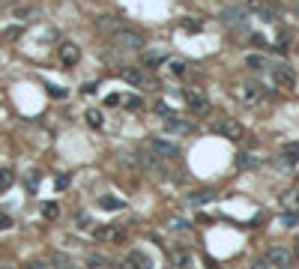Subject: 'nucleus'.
Instances as JSON below:
<instances>
[{"mask_svg": "<svg viewBox=\"0 0 299 269\" xmlns=\"http://www.w3.org/2000/svg\"><path fill=\"white\" fill-rule=\"evenodd\" d=\"M213 132L222 135V138H228V141H243V138H246V126H243L240 120H231V117L219 120V123L213 126Z\"/></svg>", "mask_w": 299, "mask_h": 269, "instance_id": "obj_1", "label": "nucleus"}, {"mask_svg": "<svg viewBox=\"0 0 299 269\" xmlns=\"http://www.w3.org/2000/svg\"><path fill=\"white\" fill-rule=\"evenodd\" d=\"M273 81H276L282 90H297V72H294L288 63H276V66H273Z\"/></svg>", "mask_w": 299, "mask_h": 269, "instance_id": "obj_2", "label": "nucleus"}, {"mask_svg": "<svg viewBox=\"0 0 299 269\" xmlns=\"http://www.w3.org/2000/svg\"><path fill=\"white\" fill-rule=\"evenodd\" d=\"M120 78H123L126 84H132V87H156L153 78H150L144 69H138V66H126V69H120Z\"/></svg>", "mask_w": 299, "mask_h": 269, "instance_id": "obj_3", "label": "nucleus"}, {"mask_svg": "<svg viewBox=\"0 0 299 269\" xmlns=\"http://www.w3.org/2000/svg\"><path fill=\"white\" fill-rule=\"evenodd\" d=\"M114 42H117L120 48H126V51H141V48H144V39H141L138 33H132V30H126V27H120V30H114Z\"/></svg>", "mask_w": 299, "mask_h": 269, "instance_id": "obj_4", "label": "nucleus"}, {"mask_svg": "<svg viewBox=\"0 0 299 269\" xmlns=\"http://www.w3.org/2000/svg\"><path fill=\"white\" fill-rule=\"evenodd\" d=\"M57 60H60V66L72 69V66H78V60H81V48H78L75 42H60V48H57Z\"/></svg>", "mask_w": 299, "mask_h": 269, "instance_id": "obj_5", "label": "nucleus"}, {"mask_svg": "<svg viewBox=\"0 0 299 269\" xmlns=\"http://www.w3.org/2000/svg\"><path fill=\"white\" fill-rule=\"evenodd\" d=\"M123 269H153V258H150L147 252L135 249V252H129V255H126V261H123Z\"/></svg>", "mask_w": 299, "mask_h": 269, "instance_id": "obj_6", "label": "nucleus"}, {"mask_svg": "<svg viewBox=\"0 0 299 269\" xmlns=\"http://www.w3.org/2000/svg\"><path fill=\"white\" fill-rule=\"evenodd\" d=\"M222 21L231 24V27H246L249 24V9L246 6H231V9L222 12Z\"/></svg>", "mask_w": 299, "mask_h": 269, "instance_id": "obj_7", "label": "nucleus"}, {"mask_svg": "<svg viewBox=\"0 0 299 269\" xmlns=\"http://www.w3.org/2000/svg\"><path fill=\"white\" fill-rule=\"evenodd\" d=\"M186 105L195 111V114H210V99L204 96V93H198V90H186Z\"/></svg>", "mask_w": 299, "mask_h": 269, "instance_id": "obj_8", "label": "nucleus"}, {"mask_svg": "<svg viewBox=\"0 0 299 269\" xmlns=\"http://www.w3.org/2000/svg\"><path fill=\"white\" fill-rule=\"evenodd\" d=\"M264 258H267V261H270V264H273L276 269H288V267H294V255H291L288 249H270V252H267Z\"/></svg>", "mask_w": 299, "mask_h": 269, "instance_id": "obj_9", "label": "nucleus"}, {"mask_svg": "<svg viewBox=\"0 0 299 269\" xmlns=\"http://www.w3.org/2000/svg\"><path fill=\"white\" fill-rule=\"evenodd\" d=\"M240 96H243V102L255 105V102L264 99V87H261L258 81H246V84H240Z\"/></svg>", "mask_w": 299, "mask_h": 269, "instance_id": "obj_10", "label": "nucleus"}, {"mask_svg": "<svg viewBox=\"0 0 299 269\" xmlns=\"http://www.w3.org/2000/svg\"><path fill=\"white\" fill-rule=\"evenodd\" d=\"M165 129H168L171 135H192V132H195V123L174 117V120H165Z\"/></svg>", "mask_w": 299, "mask_h": 269, "instance_id": "obj_11", "label": "nucleus"}, {"mask_svg": "<svg viewBox=\"0 0 299 269\" xmlns=\"http://www.w3.org/2000/svg\"><path fill=\"white\" fill-rule=\"evenodd\" d=\"M150 150L156 153V156H165V159H177V147L174 144H168V141H150Z\"/></svg>", "mask_w": 299, "mask_h": 269, "instance_id": "obj_12", "label": "nucleus"}, {"mask_svg": "<svg viewBox=\"0 0 299 269\" xmlns=\"http://www.w3.org/2000/svg\"><path fill=\"white\" fill-rule=\"evenodd\" d=\"M99 207H102V210H108V213H120V210L126 207V201H123V198H117V195H102V198H99Z\"/></svg>", "mask_w": 299, "mask_h": 269, "instance_id": "obj_13", "label": "nucleus"}, {"mask_svg": "<svg viewBox=\"0 0 299 269\" xmlns=\"http://www.w3.org/2000/svg\"><path fill=\"white\" fill-rule=\"evenodd\" d=\"M216 198V189H201V192H192L189 195V204L192 207H204V204H210Z\"/></svg>", "mask_w": 299, "mask_h": 269, "instance_id": "obj_14", "label": "nucleus"}, {"mask_svg": "<svg viewBox=\"0 0 299 269\" xmlns=\"http://www.w3.org/2000/svg\"><path fill=\"white\" fill-rule=\"evenodd\" d=\"M165 57H168L165 51H159V48H153V51H144V54H141V63H144V66H159V63H162Z\"/></svg>", "mask_w": 299, "mask_h": 269, "instance_id": "obj_15", "label": "nucleus"}, {"mask_svg": "<svg viewBox=\"0 0 299 269\" xmlns=\"http://www.w3.org/2000/svg\"><path fill=\"white\" fill-rule=\"evenodd\" d=\"M171 267H177V269H189L192 267V258H189V252H171Z\"/></svg>", "mask_w": 299, "mask_h": 269, "instance_id": "obj_16", "label": "nucleus"}, {"mask_svg": "<svg viewBox=\"0 0 299 269\" xmlns=\"http://www.w3.org/2000/svg\"><path fill=\"white\" fill-rule=\"evenodd\" d=\"M282 204H285V210L294 216V213H299V192L294 189V192H285V198H282Z\"/></svg>", "mask_w": 299, "mask_h": 269, "instance_id": "obj_17", "label": "nucleus"}, {"mask_svg": "<svg viewBox=\"0 0 299 269\" xmlns=\"http://www.w3.org/2000/svg\"><path fill=\"white\" fill-rule=\"evenodd\" d=\"M267 63H270V60H267V54H249V57H246V66H249V69H255V72L267 69Z\"/></svg>", "mask_w": 299, "mask_h": 269, "instance_id": "obj_18", "label": "nucleus"}, {"mask_svg": "<svg viewBox=\"0 0 299 269\" xmlns=\"http://www.w3.org/2000/svg\"><path fill=\"white\" fill-rule=\"evenodd\" d=\"M51 267L54 269H78V264H75L69 255H54V258H51Z\"/></svg>", "mask_w": 299, "mask_h": 269, "instance_id": "obj_19", "label": "nucleus"}, {"mask_svg": "<svg viewBox=\"0 0 299 269\" xmlns=\"http://www.w3.org/2000/svg\"><path fill=\"white\" fill-rule=\"evenodd\" d=\"M84 117H87V126H93V129H102V123H105L99 108H87V111H84Z\"/></svg>", "mask_w": 299, "mask_h": 269, "instance_id": "obj_20", "label": "nucleus"}, {"mask_svg": "<svg viewBox=\"0 0 299 269\" xmlns=\"http://www.w3.org/2000/svg\"><path fill=\"white\" fill-rule=\"evenodd\" d=\"M237 168H240V171H252V168H258V159L249 156V153H240V156H237Z\"/></svg>", "mask_w": 299, "mask_h": 269, "instance_id": "obj_21", "label": "nucleus"}, {"mask_svg": "<svg viewBox=\"0 0 299 269\" xmlns=\"http://www.w3.org/2000/svg\"><path fill=\"white\" fill-rule=\"evenodd\" d=\"M123 105H126L129 111H144V108H147L141 96H123Z\"/></svg>", "mask_w": 299, "mask_h": 269, "instance_id": "obj_22", "label": "nucleus"}, {"mask_svg": "<svg viewBox=\"0 0 299 269\" xmlns=\"http://www.w3.org/2000/svg\"><path fill=\"white\" fill-rule=\"evenodd\" d=\"M153 111H156L162 120H174V117H177V111H174L171 105H165V102H156V108H153Z\"/></svg>", "mask_w": 299, "mask_h": 269, "instance_id": "obj_23", "label": "nucleus"}, {"mask_svg": "<svg viewBox=\"0 0 299 269\" xmlns=\"http://www.w3.org/2000/svg\"><path fill=\"white\" fill-rule=\"evenodd\" d=\"M15 183V177H12V171H6V168H0V192H6L9 186Z\"/></svg>", "mask_w": 299, "mask_h": 269, "instance_id": "obj_24", "label": "nucleus"}, {"mask_svg": "<svg viewBox=\"0 0 299 269\" xmlns=\"http://www.w3.org/2000/svg\"><path fill=\"white\" fill-rule=\"evenodd\" d=\"M42 216H45V219H57V216H60V210H57V204H54V201H48V204L42 207Z\"/></svg>", "mask_w": 299, "mask_h": 269, "instance_id": "obj_25", "label": "nucleus"}, {"mask_svg": "<svg viewBox=\"0 0 299 269\" xmlns=\"http://www.w3.org/2000/svg\"><path fill=\"white\" fill-rule=\"evenodd\" d=\"M48 96H54V99H66V87H57V84H48Z\"/></svg>", "mask_w": 299, "mask_h": 269, "instance_id": "obj_26", "label": "nucleus"}, {"mask_svg": "<svg viewBox=\"0 0 299 269\" xmlns=\"http://www.w3.org/2000/svg\"><path fill=\"white\" fill-rule=\"evenodd\" d=\"M24 269H54L51 264H45V261H27L24 264Z\"/></svg>", "mask_w": 299, "mask_h": 269, "instance_id": "obj_27", "label": "nucleus"}, {"mask_svg": "<svg viewBox=\"0 0 299 269\" xmlns=\"http://www.w3.org/2000/svg\"><path fill=\"white\" fill-rule=\"evenodd\" d=\"M87 267H108V261L99 258V255H90V258H87Z\"/></svg>", "mask_w": 299, "mask_h": 269, "instance_id": "obj_28", "label": "nucleus"}, {"mask_svg": "<svg viewBox=\"0 0 299 269\" xmlns=\"http://www.w3.org/2000/svg\"><path fill=\"white\" fill-rule=\"evenodd\" d=\"M183 27L186 30H201V21L198 18H183Z\"/></svg>", "mask_w": 299, "mask_h": 269, "instance_id": "obj_29", "label": "nucleus"}, {"mask_svg": "<svg viewBox=\"0 0 299 269\" xmlns=\"http://www.w3.org/2000/svg\"><path fill=\"white\" fill-rule=\"evenodd\" d=\"M171 72L183 75V72H186V60H171Z\"/></svg>", "mask_w": 299, "mask_h": 269, "instance_id": "obj_30", "label": "nucleus"}, {"mask_svg": "<svg viewBox=\"0 0 299 269\" xmlns=\"http://www.w3.org/2000/svg\"><path fill=\"white\" fill-rule=\"evenodd\" d=\"M36 180H39V174H36V171H33V174H27V192H36V186H39Z\"/></svg>", "mask_w": 299, "mask_h": 269, "instance_id": "obj_31", "label": "nucleus"}, {"mask_svg": "<svg viewBox=\"0 0 299 269\" xmlns=\"http://www.w3.org/2000/svg\"><path fill=\"white\" fill-rule=\"evenodd\" d=\"M252 269H276V267H273V264H270L267 258H258V261L252 264Z\"/></svg>", "mask_w": 299, "mask_h": 269, "instance_id": "obj_32", "label": "nucleus"}, {"mask_svg": "<svg viewBox=\"0 0 299 269\" xmlns=\"http://www.w3.org/2000/svg\"><path fill=\"white\" fill-rule=\"evenodd\" d=\"M261 18H264V21H276V12H273L270 6H264V9H261Z\"/></svg>", "mask_w": 299, "mask_h": 269, "instance_id": "obj_33", "label": "nucleus"}, {"mask_svg": "<svg viewBox=\"0 0 299 269\" xmlns=\"http://www.w3.org/2000/svg\"><path fill=\"white\" fill-rule=\"evenodd\" d=\"M105 105L111 108V105H123V96H117V93H111L108 99H105Z\"/></svg>", "mask_w": 299, "mask_h": 269, "instance_id": "obj_34", "label": "nucleus"}, {"mask_svg": "<svg viewBox=\"0 0 299 269\" xmlns=\"http://www.w3.org/2000/svg\"><path fill=\"white\" fill-rule=\"evenodd\" d=\"M9 228H12V219L6 213H0V231H9Z\"/></svg>", "mask_w": 299, "mask_h": 269, "instance_id": "obj_35", "label": "nucleus"}, {"mask_svg": "<svg viewBox=\"0 0 299 269\" xmlns=\"http://www.w3.org/2000/svg\"><path fill=\"white\" fill-rule=\"evenodd\" d=\"M54 186H57V189H60V192H63V189H66V186H69V177H57V183H54Z\"/></svg>", "mask_w": 299, "mask_h": 269, "instance_id": "obj_36", "label": "nucleus"}, {"mask_svg": "<svg viewBox=\"0 0 299 269\" xmlns=\"http://www.w3.org/2000/svg\"><path fill=\"white\" fill-rule=\"evenodd\" d=\"M171 225H174V228H177V231H186V228H189V222H180V219H174V222H171Z\"/></svg>", "mask_w": 299, "mask_h": 269, "instance_id": "obj_37", "label": "nucleus"}, {"mask_svg": "<svg viewBox=\"0 0 299 269\" xmlns=\"http://www.w3.org/2000/svg\"><path fill=\"white\" fill-rule=\"evenodd\" d=\"M267 3H273V6H276V3H279V6H282V0H267Z\"/></svg>", "mask_w": 299, "mask_h": 269, "instance_id": "obj_38", "label": "nucleus"}, {"mask_svg": "<svg viewBox=\"0 0 299 269\" xmlns=\"http://www.w3.org/2000/svg\"><path fill=\"white\" fill-rule=\"evenodd\" d=\"M168 269H177V267H168Z\"/></svg>", "mask_w": 299, "mask_h": 269, "instance_id": "obj_39", "label": "nucleus"}]
</instances>
